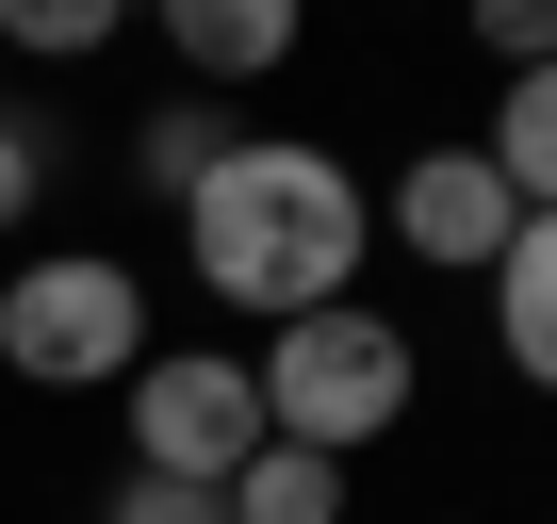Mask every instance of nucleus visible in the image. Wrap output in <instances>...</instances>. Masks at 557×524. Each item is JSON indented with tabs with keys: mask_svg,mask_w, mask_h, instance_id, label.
I'll use <instances>...</instances> for the list:
<instances>
[{
	"mask_svg": "<svg viewBox=\"0 0 557 524\" xmlns=\"http://www.w3.org/2000/svg\"><path fill=\"white\" fill-rule=\"evenodd\" d=\"M377 197L296 148V132H262V148H213V180L181 197V246H197V279L213 312H262V328H296V312H345V262H361Z\"/></svg>",
	"mask_w": 557,
	"mask_h": 524,
	"instance_id": "nucleus-1",
	"label": "nucleus"
},
{
	"mask_svg": "<svg viewBox=\"0 0 557 524\" xmlns=\"http://www.w3.org/2000/svg\"><path fill=\"white\" fill-rule=\"evenodd\" d=\"M410 328L394 312H296L262 361H246V394H262V442H296V459H361V442H394L410 426Z\"/></svg>",
	"mask_w": 557,
	"mask_h": 524,
	"instance_id": "nucleus-2",
	"label": "nucleus"
},
{
	"mask_svg": "<svg viewBox=\"0 0 557 524\" xmlns=\"http://www.w3.org/2000/svg\"><path fill=\"white\" fill-rule=\"evenodd\" d=\"M0 361H17L34 394H99V377H132V361H148V279H132V262H99V246L17 262V279H0Z\"/></svg>",
	"mask_w": 557,
	"mask_h": 524,
	"instance_id": "nucleus-3",
	"label": "nucleus"
},
{
	"mask_svg": "<svg viewBox=\"0 0 557 524\" xmlns=\"http://www.w3.org/2000/svg\"><path fill=\"white\" fill-rule=\"evenodd\" d=\"M246 459H262V394H246V361H213V345L132 361V475H164V491H230Z\"/></svg>",
	"mask_w": 557,
	"mask_h": 524,
	"instance_id": "nucleus-4",
	"label": "nucleus"
},
{
	"mask_svg": "<svg viewBox=\"0 0 557 524\" xmlns=\"http://www.w3.org/2000/svg\"><path fill=\"white\" fill-rule=\"evenodd\" d=\"M377 213H394V246H410V262H443V279H492L508 229H524V197L492 180V148H426Z\"/></svg>",
	"mask_w": 557,
	"mask_h": 524,
	"instance_id": "nucleus-5",
	"label": "nucleus"
},
{
	"mask_svg": "<svg viewBox=\"0 0 557 524\" xmlns=\"http://www.w3.org/2000/svg\"><path fill=\"white\" fill-rule=\"evenodd\" d=\"M164 50L197 83H262V66H296V0H164Z\"/></svg>",
	"mask_w": 557,
	"mask_h": 524,
	"instance_id": "nucleus-6",
	"label": "nucleus"
},
{
	"mask_svg": "<svg viewBox=\"0 0 557 524\" xmlns=\"http://www.w3.org/2000/svg\"><path fill=\"white\" fill-rule=\"evenodd\" d=\"M492 345H508V377L557 394V213H524L508 262H492Z\"/></svg>",
	"mask_w": 557,
	"mask_h": 524,
	"instance_id": "nucleus-7",
	"label": "nucleus"
},
{
	"mask_svg": "<svg viewBox=\"0 0 557 524\" xmlns=\"http://www.w3.org/2000/svg\"><path fill=\"white\" fill-rule=\"evenodd\" d=\"M475 148H492V180H508L524 213H557V66H524V83L492 99V132H475Z\"/></svg>",
	"mask_w": 557,
	"mask_h": 524,
	"instance_id": "nucleus-8",
	"label": "nucleus"
},
{
	"mask_svg": "<svg viewBox=\"0 0 557 524\" xmlns=\"http://www.w3.org/2000/svg\"><path fill=\"white\" fill-rule=\"evenodd\" d=\"M230 524H345V459H296V442H262L230 491H213Z\"/></svg>",
	"mask_w": 557,
	"mask_h": 524,
	"instance_id": "nucleus-9",
	"label": "nucleus"
},
{
	"mask_svg": "<svg viewBox=\"0 0 557 524\" xmlns=\"http://www.w3.org/2000/svg\"><path fill=\"white\" fill-rule=\"evenodd\" d=\"M0 34H17V50H99V34H115V0H17Z\"/></svg>",
	"mask_w": 557,
	"mask_h": 524,
	"instance_id": "nucleus-10",
	"label": "nucleus"
},
{
	"mask_svg": "<svg viewBox=\"0 0 557 524\" xmlns=\"http://www.w3.org/2000/svg\"><path fill=\"white\" fill-rule=\"evenodd\" d=\"M475 34H492L508 83H524V66H557V0H475Z\"/></svg>",
	"mask_w": 557,
	"mask_h": 524,
	"instance_id": "nucleus-11",
	"label": "nucleus"
},
{
	"mask_svg": "<svg viewBox=\"0 0 557 524\" xmlns=\"http://www.w3.org/2000/svg\"><path fill=\"white\" fill-rule=\"evenodd\" d=\"M148 180L197 197V180H213V115H148Z\"/></svg>",
	"mask_w": 557,
	"mask_h": 524,
	"instance_id": "nucleus-12",
	"label": "nucleus"
},
{
	"mask_svg": "<svg viewBox=\"0 0 557 524\" xmlns=\"http://www.w3.org/2000/svg\"><path fill=\"white\" fill-rule=\"evenodd\" d=\"M115 524H230V508H213V491H164V475H132V491H115Z\"/></svg>",
	"mask_w": 557,
	"mask_h": 524,
	"instance_id": "nucleus-13",
	"label": "nucleus"
},
{
	"mask_svg": "<svg viewBox=\"0 0 557 524\" xmlns=\"http://www.w3.org/2000/svg\"><path fill=\"white\" fill-rule=\"evenodd\" d=\"M34 180H50V148H34V132H0V229L34 213Z\"/></svg>",
	"mask_w": 557,
	"mask_h": 524,
	"instance_id": "nucleus-14",
	"label": "nucleus"
}]
</instances>
